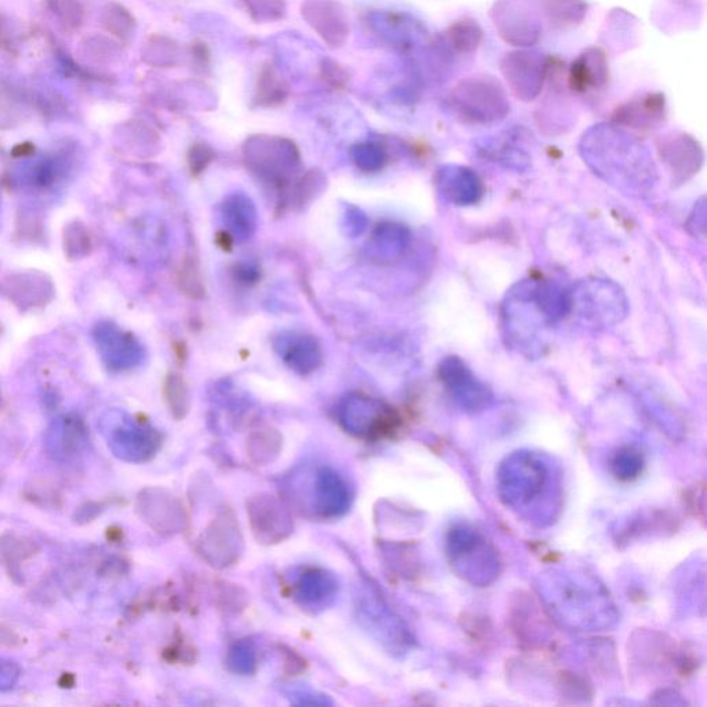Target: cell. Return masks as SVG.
<instances>
[{"instance_id": "1", "label": "cell", "mask_w": 707, "mask_h": 707, "mask_svg": "<svg viewBox=\"0 0 707 707\" xmlns=\"http://www.w3.org/2000/svg\"><path fill=\"white\" fill-rule=\"evenodd\" d=\"M579 154L590 170L623 195L651 197L659 175L653 154L631 132L615 124H599L583 133Z\"/></svg>"}, {"instance_id": "2", "label": "cell", "mask_w": 707, "mask_h": 707, "mask_svg": "<svg viewBox=\"0 0 707 707\" xmlns=\"http://www.w3.org/2000/svg\"><path fill=\"white\" fill-rule=\"evenodd\" d=\"M540 604L550 620L573 632H604L620 614L612 595L597 578L576 570H550L540 575Z\"/></svg>"}, {"instance_id": "3", "label": "cell", "mask_w": 707, "mask_h": 707, "mask_svg": "<svg viewBox=\"0 0 707 707\" xmlns=\"http://www.w3.org/2000/svg\"><path fill=\"white\" fill-rule=\"evenodd\" d=\"M497 489L506 508L531 524L544 527L561 510V476L548 456L517 450L500 464Z\"/></svg>"}, {"instance_id": "4", "label": "cell", "mask_w": 707, "mask_h": 707, "mask_svg": "<svg viewBox=\"0 0 707 707\" xmlns=\"http://www.w3.org/2000/svg\"><path fill=\"white\" fill-rule=\"evenodd\" d=\"M554 325L540 299L539 281L517 282L506 293L500 305V326L506 346L517 354L528 360L543 356Z\"/></svg>"}, {"instance_id": "5", "label": "cell", "mask_w": 707, "mask_h": 707, "mask_svg": "<svg viewBox=\"0 0 707 707\" xmlns=\"http://www.w3.org/2000/svg\"><path fill=\"white\" fill-rule=\"evenodd\" d=\"M445 550L456 576L471 586H491L502 575L503 562L498 549L476 527L456 524L450 528Z\"/></svg>"}, {"instance_id": "6", "label": "cell", "mask_w": 707, "mask_h": 707, "mask_svg": "<svg viewBox=\"0 0 707 707\" xmlns=\"http://www.w3.org/2000/svg\"><path fill=\"white\" fill-rule=\"evenodd\" d=\"M447 103L456 118L471 125L499 124L511 110L502 82L487 74L467 76L456 83Z\"/></svg>"}, {"instance_id": "7", "label": "cell", "mask_w": 707, "mask_h": 707, "mask_svg": "<svg viewBox=\"0 0 707 707\" xmlns=\"http://www.w3.org/2000/svg\"><path fill=\"white\" fill-rule=\"evenodd\" d=\"M571 311L593 330H609L622 324L628 315V300L616 282L604 278H586L570 289Z\"/></svg>"}, {"instance_id": "8", "label": "cell", "mask_w": 707, "mask_h": 707, "mask_svg": "<svg viewBox=\"0 0 707 707\" xmlns=\"http://www.w3.org/2000/svg\"><path fill=\"white\" fill-rule=\"evenodd\" d=\"M111 453L126 464H144L157 455L163 438L154 428L143 425L121 410H108L100 419Z\"/></svg>"}, {"instance_id": "9", "label": "cell", "mask_w": 707, "mask_h": 707, "mask_svg": "<svg viewBox=\"0 0 707 707\" xmlns=\"http://www.w3.org/2000/svg\"><path fill=\"white\" fill-rule=\"evenodd\" d=\"M495 30L503 42L517 49H531L543 33L539 0H495L489 11Z\"/></svg>"}, {"instance_id": "10", "label": "cell", "mask_w": 707, "mask_h": 707, "mask_svg": "<svg viewBox=\"0 0 707 707\" xmlns=\"http://www.w3.org/2000/svg\"><path fill=\"white\" fill-rule=\"evenodd\" d=\"M550 60L531 49H516L500 60L506 85L520 102L530 103L542 93L549 77Z\"/></svg>"}, {"instance_id": "11", "label": "cell", "mask_w": 707, "mask_h": 707, "mask_svg": "<svg viewBox=\"0 0 707 707\" xmlns=\"http://www.w3.org/2000/svg\"><path fill=\"white\" fill-rule=\"evenodd\" d=\"M438 376L450 399L461 410L478 414L492 405L491 389L475 375V372L459 356L450 355L444 358L438 367Z\"/></svg>"}, {"instance_id": "12", "label": "cell", "mask_w": 707, "mask_h": 707, "mask_svg": "<svg viewBox=\"0 0 707 707\" xmlns=\"http://www.w3.org/2000/svg\"><path fill=\"white\" fill-rule=\"evenodd\" d=\"M91 437L85 422L77 415H63L44 433V449L59 464H72L87 453Z\"/></svg>"}, {"instance_id": "13", "label": "cell", "mask_w": 707, "mask_h": 707, "mask_svg": "<svg viewBox=\"0 0 707 707\" xmlns=\"http://www.w3.org/2000/svg\"><path fill=\"white\" fill-rule=\"evenodd\" d=\"M342 422L347 432L361 437L382 436L397 425L388 406L367 397L350 398L343 406Z\"/></svg>"}, {"instance_id": "14", "label": "cell", "mask_w": 707, "mask_h": 707, "mask_svg": "<svg viewBox=\"0 0 707 707\" xmlns=\"http://www.w3.org/2000/svg\"><path fill=\"white\" fill-rule=\"evenodd\" d=\"M248 516L259 542L278 543L293 531V522L285 506L271 495H256L248 502Z\"/></svg>"}, {"instance_id": "15", "label": "cell", "mask_w": 707, "mask_h": 707, "mask_svg": "<svg viewBox=\"0 0 707 707\" xmlns=\"http://www.w3.org/2000/svg\"><path fill=\"white\" fill-rule=\"evenodd\" d=\"M658 152L662 163L669 169L675 183L687 181L697 175L704 165V149L686 133H672L661 138Z\"/></svg>"}, {"instance_id": "16", "label": "cell", "mask_w": 707, "mask_h": 707, "mask_svg": "<svg viewBox=\"0 0 707 707\" xmlns=\"http://www.w3.org/2000/svg\"><path fill=\"white\" fill-rule=\"evenodd\" d=\"M241 544V532L236 519L225 511L200 538V553L210 565L227 566L238 559Z\"/></svg>"}, {"instance_id": "17", "label": "cell", "mask_w": 707, "mask_h": 707, "mask_svg": "<svg viewBox=\"0 0 707 707\" xmlns=\"http://www.w3.org/2000/svg\"><path fill=\"white\" fill-rule=\"evenodd\" d=\"M93 341L96 343L98 355L110 371L131 370L141 361L142 350L135 339L110 322H103L94 327Z\"/></svg>"}, {"instance_id": "18", "label": "cell", "mask_w": 707, "mask_h": 707, "mask_svg": "<svg viewBox=\"0 0 707 707\" xmlns=\"http://www.w3.org/2000/svg\"><path fill=\"white\" fill-rule=\"evenodd\" d=\"M437 188L445 202L472 206L480 202L484 184L475 170L461 165H445L437 174Z\"/></svg>"}, {"instance_id": "19", "label": "cell", "mask_w": 707, "mask_h": 707, "mask_svg": "<svg viewBox=\"0 0 707 707\" xmlns=\"http://www.w3.org/2000/svg\"><path fill=\"white\" fill-rule=\"evenodd\" d=\"M609 82V59L597 46L584 49L568 70V87L576 94L603 91Z\"/></svg>"}, {"instance_id": "20", "label": "cell", "mask_w": 707, "mask_h": 707, "mask_svg": "<svg viewBox=\"0 0 707 707\" xmlns=\"http://www.w3.org/2000/svg\"><path fill=\"white\" fill-rule=\"evenodd\" d=\"M666 116V100L662 93H645L620 105L612 116V124L623 129H655Z\"/></svg>"}, {"instance_id": "21", "label": "cell", "mask_w": 707, "mask_h": 707, "mask_svg": "<svg viewBox=\"0 0 707 707\" xmlns=\"http://www.w3.org/2000/svg\"><path fill=\"white\" fill-rule=\"evenodd\" d=\"M314 510L322 517H341L352 505L349 484L331 467H321L314 480Z\"/></svg>"}, {"instance_id": "22", "label": "cell", "mask_w": 707, "mask_h": 707, "mask_svg": "<svg viewBox=\"0 0 707 707\" xmlns=\"http://www.w3.org/2000/svg\"><path fill=\"white\" fill-rule=\"evenodd\" d=\"M3 292L10 302L27 309L48 303L52 298L53 287L52 282L39 272H25V274L10 275L3 282Z\"/></svg>"}, {"instance_id": "23", "label": "cell", "mask_w": 707, "mask_h": 707, "mask_svg": "<svg viewBox=\"0 0 707 707\" xmlns=\"http://www.w3.org/2000/svg\"><path fill=\"white\" fill-rule=\"evenodd\" d=\"M438 38L458 59L477 52L484 41V31L476 20L461 19L453 22Z\"/></svg>"}, {"instance_id": "24", "label": "cell", "mask_w": 707, "mask_h": 707, "mask_svg": "<svg viewBox=\"0 0 707 707\" xmlns=\"http://www.w3.org/2000/svg\"><path fill=\"white\" fill-rule=\"evenodd\" d=\"M337 593L336 579L321 570H311L303 573L297 583V595L304 605H327Z\"/></svg>"}, {"instance_id": "25", "label": "cell", "mask_w": 707, "mask_h": 707, "mask_svg": "<svg viewBox=\"0 0 707 707\" xmlns=\"http://www.w3.org/2000/svg\"><path fill=\"white\" fill-rule=\"evenodd\" d=\"M175 502V499L170 497H164L163 493H158V491H147L143 493L141 498V503H138V509H141L142 514L148 524H152L155 530L164 531H175L177 524L174 520H170V516L175 517L177 520H181V517L178 516L177 506H170Z\"/></svg>"}, {"instance_id": "26", "label": "cell", "mask_w": 707, "mask_h": 707, "mask_svg": "<svg viewBox=\"0 0 707 707\" xmlns=\"http://www.w3.org/2000/svg\"><path fill=\"white\" fill-rule=\"evenodd\" d=\"M539 3L545 19L555 27L581 24L589 10L586 0H539Z\"/></svg>"}, {"instance_id": "27", "label": "cell", "mask_w": 707, "mask_h": 707, "mask_svg": "<svg viewBox=\"0 0 707 707\" xmlns=\"http://www.w3.org/2000/svg\"><path fill=\"white\" fill-rule=\"evenodd\" d=\"M481 152L508 169L522 171L530 168L531 159L528 154L509 141V137H505V141L491 138L482 144Z\"/></svg>"}, {"instance_id": "28", "label": "cell", "mask_w": 707, "mask_h": 707, "mask_svg": "<svg viewBox=\"0 0 707 707\" xmlns=\"http://www.w3.org/2000/svg\"><path fill=\"white\" fill-rule=\"evenodd\" d=\"M645 467L642 450L634 447H623L611 461L612 475L621 482H632L643 475Z\"/></svg>"}, {"instance_id": "29", "label": "cell", "mask_w": 707, "mask_h": 707, "mask_svg": "<svg viewBox=\"0 0 707 707\" xmlns=\"http://www.w3.org/2000/svg\"><path fill=\"white\" fill-rule=\"evenodd\" d=\"M165 397L168 401V405L171 414L177 419L187 415L189 408V395L186 382L180 375H169L165 383Z\"/></svg>"}, {"instance_id": "30", "label": "cell", "mask_w": 707, "mask_h": 707, "mask_svg": "<svg viewBox=\"0 0 707 707\" xmlns=\"http://www.w3.org/2000/svg\"><path fill=\"white\" fill-rule=\"evenodd\" d=\"M65 250L72 259H81L91 250V237L80 222L69 227L65 236Z\"/></svg>"}, {"instance_id": "31", "label": "cell", "mask_w": 707, "mask_h": 707, "mask_svg": "<svg viewBox=\"0 0 707 707\" xmlns=\"http://www.w3.org/2000/svg\"><path fill=\"white\" fill-rule=\"evenodd\" d=\"M228 666L236 673H242V675H249L254 670L256 655L252 645L248 643L237 644L231 648L228 654Z\"/></svg>"}, {"instance_id": "32", "label": "cell", "mask_w": 707, "mask_h": 707, "mask_svg": "<svg viewBox=\"0 0 707 707\" xmlns=\"http://www.w3.org/2000/svg\"><path fill=\"white\" fill-rule=\"evenodd\" d=\"M178 281H180L181 289L188 297L194 299L204 297L202 281H200L197 267H195L191 261H186V263L183 264L180 280Z\"/></svg>"}, {"instance_id": "33", "label": "cell", "mask_w": 707, "mask_h": 707, "mask_svg": "<svg viewBox=\"0 0 707 707\" xmlns=\"http://www.w3.org/2000/svg\"><path fill=\"white\" fill-rule=\"evenodd\" d=\"M280 441L272 439L270 433H261L258 438L250 439V455L258 456L259 464L272 460V455H277Z\"/></svg>"}, {"instance_id": "34", "label": "cell", "mask_w": 707, "mask_h": 707, "mask_svg": "<svg viewBox=\"0 0 707 707\" xmlns=\"http://www.w3.org/2000/svg\"><path fill=\"white\" fill-rule=\"evenodd\" d=\"M706 199L700 198L695 204L692 215L687 221V230L693 233L694 237L705 238L706 236Z\"/></svg>"}, {"instance_id": "35", "label": "cell", "mask_w": 707, "mask_h": 707, "mask_svg": "<svg viewBox=\"0 0 707 707\" xmlns=\"http://www.w3.org/2000/svg\"><path fill=\"white\" fill-rule=\"evenodd\" d=\"M21 669L14 662L0 659V694L9 693L17 686Z\"/></svg>"}, {"instance_id": "36", "label": "cell", "mask_w": 707, "mask_h": 707, "mask_svg": "<svg viewBox=\"0 0 707 707\" xmlns=\"http://www.w3.org/2000/svg\"><path fill=\"white\" fill-rule=\"evenodd\" d=\"M193 154H194V158L191 160L193 170L197 171L199 164H200V169H204L206 164L209 163V158L206 157V155H208V152H206V148H204V147L195 148Z\"/></svg>"}]
</instances>
